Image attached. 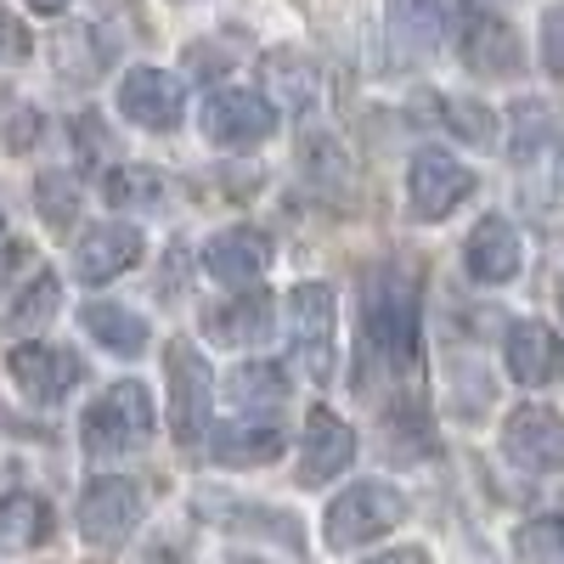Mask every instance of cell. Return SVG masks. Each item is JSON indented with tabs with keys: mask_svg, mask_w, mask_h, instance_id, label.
Masks as SVG:
<instances>
[{
	"mask_svg": "<svg viewBox=\"0 0 564 564\" xmlns=\"http://www.w3.org/2000/svg\"><path fill=\"white\" fill-rule=\"evenodd\" d=\"M367 361L390 372H406L417 361V289L395 265L372 271L361 294V367Z\"/></svg>",
	"mask_w": 564,
	"mask_h": 564,
	"instance_id": "6da1fadb",
	"label": "cell"
},
{
	"mask_svg": "<svg viewBox=\"0 0 564 564\" xmlns=\"http://www.w3.org/2000/svg\"><path fill=\"white\" fill-rule=\"evenodd\" d=\"M406 520V497L395 491V486H384V480H361V486H350L334 508H327V520H322V536H327V547H367L372 536H384V531H395Z\"/></svg>",
	"mask_w": 564,
	"mask_h": 564,
	"instance_id": "7a4b0ae2",
	"label": "cell"
},
{
	"mask_svg": "<svg viewBox=\"0 0 564 564\" xmlns=\"http://www.w3.org/2000/svg\"><path fill=\"white\" fill-rule=\"evenodd\" d=\"M153 435V395L141 390L135 379H119L97 395V406L85 412V446L90 452H130V446H148Z\"/></svg>",
	"mask_w": 564,
	"mask_h": 564,
	"instance_id": "3957f363",
	"label": "cell"
},
{
	"mask_svg": "<svg viewBox=\"0 0 564 564\" xmlns=\"http://www.w3.org/2000/svg\"><path fill=\"white\" fill-rule=\"evenodd\" d=\"M289 327H294V367L311 384H327V372H334V289L300 282L289 294Z\"/></svg>",
	"mask_w": 564,
	"mask_h": 564,
	"instance_id": "277c9868",
	"label": "cell"
},
{
	"mask_svg": "<svg viewBox=\"0 0 564 564\" xmlns=\"http://www.w3.org/2000/svg\"><path fill=\"white\" fill-rule=\"evenodd\" d=\"M475 170L468 164H457L452 153H441V148H423V153H412V170H406V198H412V215L417 220H446L468 193H475Z\"/></svg>",
	"mask_w": 564,
	"mask_h": 564,
	"instance_id": "5b68a950",
	"label": "cell"
},
{
	"mask_svg": "<svg viewBox=\"0 0 564 564\" xmlns=\"http://www.w3.org/2000/svg\"><path fill=\"white\" fill-rule=\"evenodd\" d=\"M164 361H170V423H175V441L198 446L209 435V367L186 339H175Z\"/></svg>",
	"mask_w": 564,
	"mask_h": 564,
	"instance_id": "8992f818",
	"label": "cell"
},
{
	"mask_svg": "<svg viewBox=\"0 0 564 564\" xmlns=\"http://www.w3.org/2000/svg\"><path fill=\"white\" fill-rule=\"evenodd\" d=\"M502 452L520 463V468L553 475V468H564V417L553 406H542V401L513 406L508 423H502Z\"/></svg>",
	"mask_w": 564,
	"mask_h": 564,
	"instance_id": "52a82bcc",
	"label": "cell"
},
{
	"mask_svg": "<svg viewBox=\"0 0 564 564\" xmlns=\"http://www.w3.org/2000/svg\"><path fill=\"white\" fill-rule=\"evenodd\" d=\"M135 520H141V486L124 475H108L79 497V531L90 547H119L135 531Z\"/></svg>",
	"mask_w": 564,
	"mask_h": 564,
	"instance_id": "ba28073f",
	"label": "cell"
},
{
	"mask_svg": "<svg viewBox=\"0 0 564 564\" xmlns=\"http://www.w3.org/2000/svg\"><path fill=\"white\" fill-rule=\"evenodd\" d=\"M276 130V108L260 90H215L204 102V135L215 148H254Z\"/></svg>",
	"mask_w": 564,
	"mask_h": 564,
	"instance_id": "9c48e42d",
	"label": "cell"
},
{
	"mask_svg": "<svg viewBox=\"0 0 564 564\" xmlns=\"http://www.w3.org/2000/svg\"><path fill=\"white\" fill-rule=\"evenodd\" d=\"M7 367H12L18 390H23L29 401H40V406H57V401L79 384V361H74L68 350H57V345H45V339H23V345L7 356Z\"/></svg>",
	"mask_w": 564,
	"mask_h": 564,
	"instance_id": "30bf717a",
	"label": "cell"
},
{
	"mask_svg": "<svg viewBox=\"0 0 564 564\" xmlns=\"http://www.w3.org/2000/svg\"><path fill=\"white\" fill-rule=\"evenodd\" d=\"M119 113L141 130H175L181 113H186L181 79L164 74V68H130L124 85H119Z\"/></svg>",
	"mask_w": 564,
	"mask_h": 564,
	"instance_id": "8fae6325",
	"label": "cell"
},
{
	"mask_svg": "<svg viewBox=\"0 0 564 564\" xmlns=\"http://www.w3.org/2000/svg\"><path fill=\"white\" fill-rule=\"evenodd\" d=\"M204 265H209L215 282H226V289H249V282H260L265 265H271V238L260 226H226L204 243Z\"/></svg>",
	"mask_w": 564,
	"mask_h": 564,
	"instance_id": "7c38bea8",
	"label": "cell"
},
{
	"mask_svg": "<svg viewBox=\"0 0 564 564\" xmlns=\"http://www.w3.org/2000/svg\"><path fill=\"white\" fill-rule=\"evenodd\" d=\"M356 457V435H350V423L339 412H327L316 406L305 417V446H300V486H322V480H334L345 475Z\"/></svg>",
	"mask_w": 564,
	"mask_h": 564,
	"instance_id": "4fadbf2b",
	"label": "cell"
},
{
	"mask_svg": "<svg viewBox=\"0 0 564 564\" xmlns=\"http://www.w3.org/2000/svg\"><path fill=\"white\" fill-rule=\"evenodd\" d=\"M463 265L475 282H513L525 265V243H520V231H513V220L502 215H486L475 231H468V249H463Z\"/></svg>",
	"mask_w": 564,
	"mask_h": 564,
	"instance_id": "5bb4252c",
	"label": "cell"
},
{
	"mask_svg": "<svg viewBox=\"0 0 564 564\" xmlns=\"http://www.w3.org/2000/svg\"><path fill=\"white\" fill-rule=\"evenodd\" d=\"M508 372L531 390L558 384L564 379V339L547 322H513L508 327Z\"/></svg>",
	"mask_w": 564,
	"mask_h": 564,
	"instance_id": "9a60e30c",
	"label": "cell"
},
{
	"mask_svg": "<svg viewBox=\"0 0 564 564\" xmlns=\"http://www.w3.org/2000/svg\"><path fill=\"white\" fill-rule=\"evenodd\" d=\"M141 231L135 226H90L85 231V243L74 249V271H79V282H113V276H124L130 265H141Z\"/></svg>",
	"mask_w": 564,
	"mask_h": 564,
	"instance_id": "2e32d148",
	"label": "cell"
},
{
	"mask_svg": "<svg viewBox=\"0 0 564 564\" xmlns=\"http://www.w3.org/2000/svg\"><path fill=\"white\" fill-rule=\"evenodd\" d=\"M289 435H282L276 417H238V423H220L209 435V457L226 463V468H260V463H276Z\"/></svg>",
	"mask_w": 564,
	"mask_h": 564,
	"instance_id": "e0dca14e",
	"label": "cell"
},
{
	"mask_svg": "<svg viewBox=\"0 0 564 564\" xmlns=\"http://www.w3.org/2000/svg\"><path fill=\"white\" fill-rule=\"evenodd\" d=\"M463 63L486 74V79H508L520 74V34L502 18H468L463 23Z\"/></svg>",
	"mask_w": 564,
	"mask_h": 564,
	"instance_id": "ac0fdd59",
	"label": "cell"
},
{
	"mask_svg": "<svg viewBox=\"0 0 564 564\" xmlns=\"http://www.w3.org/2000/svg\"><path fill=\"white\" fill-rule=\"evenodd\" d=\"M204 334L220 345H260L271 334V300L265 294H231L226 305H209Z\"/></svg>",
	"mask_w": 564,
	"mask_h": 564,
	"instance_id": "d6986e66",
	"label": "cell"
},
{
	"mask_svg": "<svg viewBox=\"0 0 564 564\" xmlns=\"http://www.w3.org/2000/svg\"><path fill=\"white\" fill-rule=\"evenodd\" d=\"M79 322H85V334L97 339L102 350H113V356H141L148 350V322H141L135 311H124V305H113V300H90L79 311Z\"/></svg>",
	"mask_w": 564,
	"mask_h": 564,
	"instance_id": "ffe728a7",
	"label": "cell"
},
{
	"mask_svg": "<svg viewBox=\"0 0 564 564\" xmlns=\"http://www.w3.org/2000/svg\"><path fill=\"white\" fill-rule=\"evenodd\" d=\"M45 536H52V508H45V497H34V491L0 497V542L7 547H40Z\"/></svg>",
	"mask_w": 564,
	"mask_h": 564,
	"instance_id": "44dd1931",
	"label": "cell"
},
{
	"mask_svg": "<svg viewBox=\"0 0 564 564\" xmlns=\"http://www.w3.org/2000/svg\"><path fill=\"white\" fill-rule=\"evenodd\" d=\"M265 79H271L276 102L289 108V113H311V108H316L322 79H316V68H311L300 52H271V57H265Z\"/></svg>",
	"mask_w": 564,
	"mask_h": 564,
	"instance_id": "7402d4cb",
	"label": "cell"
},
{
	"mask_svg": "<svg viewBox=\"0 0 564 564\" xmlns=\"http://www.w3.org/2000/svg\"><path fill=\"white\" fill-rule=\"evenodd\" d=\"M390 29L401 52H430L441 40V0H390Z\"/></svg>",
	"mask_w": 564,
	"mask_h": 564,
	"instance_id": "603a6c76",
	"label": "cell"
},
{
	"mask_svg": "<svg viewBox=\"0 0 564 564\" xmlns=\"http://www.w3.org/2000/svg\"><path fill=\"white\" fill-rule=\"evenodd\" d=\"M57 305H63L57 276H52V271H40V276L29 282V289L7 305V327H12V334H34V327H45V322L57 316Z\"/></svg>",
	"mask_w": 564,
	"mask_h": 564,
	"instance_id": "cb8c5ba5",
	"label": "cell"
},
{
	"mask_svg": "<svg viewBox=\"0 0 564 564\" xmlns=\"http://www.w3.org/2000/svg\"><path fill=\"white\" fill-rule=\"evenodd\" d=\"M164 198H170V181L159 170L130 164V170L108 175V204H119V209H164Z\"/></svg>",
	"mask_w": 564,
	"mask_h": 564,
	"instance_id": "d4e9b609",
	"label": "cell"
},
{
	"mask_svg": "<svg viewBox=\"0 0 564 564\" xmlns=\"http://www.w3.org/2000/svg\"><path fill=\"white\" fill-rule=\"evenodd\" d=\"M513 553H520L525 564H564V513H547V520L520 525Z\"/></svg>",
	"mask_w": 564,
	"mask_h": 564,
	"instance_id": "484cf974",
	"label": "cell"
},
{
	"mask_svg": "<svg viewBox=\"0 0 564 564\" xmlns=\"http://www.w3.org/2000/svg\"><path fill=\"white\" fill-rule=\"evenodd\" d=\"M231 395H238L243 406H282V395H289V379H282V367H243L238 379H231Z\"/></svg>",
	"mask_w": 564,
	"mask_h": 564,
	"instance_id": "4316f807",
	"label": "cell"
},
{
	"mask_svg": "<svg viewBox=\"0 0 564 564\" xmlns=\"http://www.w3.org/2000/svg\"><path fill=\"white\" fill-rule=\"evenodd\" d=\"M34 198H40L45 226H68V220H74V181H68V175H40Z\"/></svg>",
	"mask_w": 564,
	"mask_h": 564,
	"instance_id": "83f0119b",
	"label": "cell"
},
{
	"mask_svg": "<svg viewBox=\"0 0 564 564\" xmlns=\"http://www.w3.org/2000/svg\"><path fill=\"white\" fill-rule=\"evenodd\" d=\"M446 124L463 135V141H491V108H480V102H468V97H452L446 102Z\"/></svg>",
	"mask_w": 564,
	"mask_h": 564,
	"instance_id": "f1b7e54d",
	"label": "cell"
},
{
	"mask_svg": "<svg viewBox=\"0 0 564 564\" xmlns=\"http://www.w3.org/2000/svg\"><path fill=\"white\" fill-rule=\"evenodd\" d=\"M34 135H40V113L34 108H23V102H12V108H0V141L7 148H34Z\"/></svg>",
	"mask_w": 564,
	"mask_h": 564,
	"instance_id": "f546056e",
	"label": "cell"
},
{
	"mask_svg": "<svg viewBox=\"0 0 564 564\" xmlns=\"http://www.w3.org/2000/svg\"><path fill=\"white\" fill-rule=\"evenodd\" d=\"M542 130H547V108L542 102H520V108H513V159H525Z\"/></svg>",
	"mask_w": 564,
	"mask_h": 564,
	"instance_id": "4dcf8cb0",
	"label": "cell"
},
{
	"mask_svg": "<svg viewBox=\"0 0 564 564\" xmlns=\"http://www.w3.org/2000/svg\"><path fill=\"white\" fill-rule=\"evenodd\" d=\"M542 68L553 79H564V7H553L542 18Z\"/></svg>",
	"mask_w": 564,
	"mask_h": 564,
	"instance_id": "1f68e13d",
	"label": "cell"
},
{
	"mask_svg": "<svg viewBox=\"0 0 564 564\" xmlns=\"http://www.w3.org/2000/svg\"><path fill=\"white\" fill-rule=\"evenodd\" d=\"M29 57V29L0 7V63H23Z\"/></svg>",
	"mask_w": 564,
	"mask_h": 564,
	"instance_id": "d6a6232c",
	"label": "cell"
},
{
	"mask_svg": "<svg viewBox=\"0 0 564 564\" xmlns=\"http://www.w3.org/2000/svg\"><path fill=\"white\" fill-rule=\"evenodd\" d=\"M74 141H79L85 153H108V159H113V135H108L97 119H90V113H79V119H74Z\"/></svg>",
	"mask_w": 564,
	"mask_h": 564,
	"instance_id": "836d02e7",
	"label": "cell"
},
{
	"mask_svg": "<svg viewBox=\"0 0 564 564\" xmlns=\"http://www.w3.org/2000/svg\"><path fill=\"white\" fill-rule=\"evenodd\" d=\"M367 564H430V553H423V547H390V553L367 558Z\"/></svg>",
	"mask_w": 564,
	"mask_h": 564,
	"instance_id": "e575fe53",
	"label": "cell"
},
{
	"mask_svg": "<svg viewBox=\"0 0 564 564\" xmlns=\"http://www.w3.org/2000/svg\"><path fill=\"white\" fill-rule=\"evenodd\" d=\"M29 7H34V12H63L68 0H29Z\"/></svg>",
	"mask_w": 564,
	"mask_h": 564,
	"instance_id": "d590c367",
	"label": "cell"
},
{
	"mask_svg": "<svg viewBox=\"0 0 564 564\" xmlns=\"http://www.w3.org/2000/svg\"><path fill=\"white\" fill-rule=\"evenodd\" d=\"M558 181H564V153H558Z\"/></svg>",
	"mask_w": 564,
	"mask_h": 564,
	"instance_id": "8d00e7d4",
	"label": "cell"
},
{
	"mask_svg": "<svg viewBox=\"0 0 564 564\" xmlns=\"http://www.w3.org/2000/svg\"><path fill=\"white\" fill-rule=\"evenodd\" d=\"M0 226H7V220H0Z\"/></svg>",
	"mask_w": 564,
	"mask_h": 564,
	"instance_id": "74e56055",
	"label": "cell"
}]
</instances>
